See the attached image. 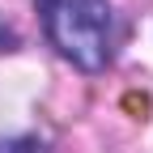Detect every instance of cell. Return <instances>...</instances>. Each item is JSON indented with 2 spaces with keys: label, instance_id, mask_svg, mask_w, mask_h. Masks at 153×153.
Segmentation results:
<instances>
[{
  "label": "cell",
  "instance_id": "6da1fadb",
  "mask_svg": "<svg viewBox=\"0 0 153 153\" xmlns=\"http://www.w3.org/2000/svg\"><path fill=\"white\" fill-rule=\"evenodd\" d=\"M43 38L81 72H106L119 51V22L111 0H34Z\"/></svg>",
  "mask_w": 153,
  "mask_h": 153
},
{
  "label": "cell",
  "instance_id": "7a4b0ae2",
  "mask_svg": "<svg viewBox=\"0 0 153 153\" xmlns=\"http://www.w3.org/2000/svg\"><path fill=\"white\" fill-rule=\"evenodd\" d=\"M0 153H51L47 140H38V136H9V140H0Z\"/></svg>",
  "mask_w": 153,
  "mask_h": 153
},
{
  "label": "cell",
  "instance_id": "3957f363",
  "mask_svg": "<svg viewBox=\"0 0 153 153\" xmlns=\"http://www.w3.org/2000/svg\"><path fill=\"white\" fill-rule=\"evenodd\" d=\"M17 47H22V38H17L9 26H0V51H17Z\"/></svg>",
  "mask_w": 153,
  "mask_h": 153
}]
</instances>
